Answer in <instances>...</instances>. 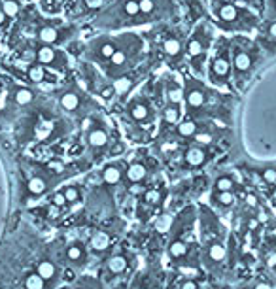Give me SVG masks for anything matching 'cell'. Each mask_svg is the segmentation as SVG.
Listing matches in <instances>:
<instances>
[{
	"mask_svg": "<svg viewBox=\"0 0 276 289\" xmlns=\"http://www.w3.org/2000/svg\"><path fill=\"white\" fill-rule=\"evenodd\" d=\"M132 267V259L125 253V251H114L110 253L104 265H102V276L106 274V278H101L102 282H110V280H117L121 276H125Z\"/></svg>",
	"mask_w": 276,
	"mask_h": 289,
	"instance_id": "cell-2",
	"label": "cell"
},
{
	"mask_svg": "<svg viewBox=\"0 0 276 289\" xmlns=\"http://www.w3.org/2000/svg\"><path fill=\"white\" fill-rule=\"evenodd\" d=\"M47 187H49L47 180H45L44 176H38V174L30 176L29 182H27V193L32 195V197H40V195H44L45 191H47Z\"/></svg>",
	"mask_w": 276,
	"mask_h": 289,
	"instance_id": "cell-23",
	"label": "cell"
},
{
	"mask_svg": "<svg viewBox=\"0 0 276 289\" xmlns=\"http://www.w3.org/2000/svg\"><path fill=\"white\" fill-rule=\"evenodd\" d=\"M12 99L19 106H29L30 102L34 101V91L27 89V87H15L14 91H12Z\"/></svg>",
	"mask_w": 276,
	"mask_h": 289,
	"instance_id": "cell-31",
	"label": "cell"
},
{
	"mask_svg": "<svg viewBox=\"0 0 276 289\" xmlns=\"http://www.w3.org/2000/svg\"><path fill=\"white\" fill-rule=\"evenodd\" d=\"M142 17H149L157 12V0H138Z\"/></svg>",
	"mask_w": 276,
	"mask_h": 289,
	"instance_id": "cell-38",
	"label": "cell"
},
{
	"mask_svg": "<svg viewBox=\"0 0 276 289\" xmlns=\"http://www.w3.org/2000/svg\"><path fill=\"white\" fill-rule=\"evenodd\" d=\"M34 270L38 272L40 278H44L45 284H47L49 288H53V286L57 284L59 276H61V267H57V261L47 257V255H44V257H40V259L36 261Z\"/></svg>",
	"mask_w": 276,
	"mask_h": 289,
	"instance_id": "cell-6",
	"label": "cell"
},
{
	"mask_svg": "<svg viewBox=\"0 0 276 289\" xmlns=\"http://www.w3.org/2000/svg\"><path fill=\"white\" fill-rule=\"evenodd\" d=\"M234 189V180L231 176H219L214 182V191H233Z\"/></svg>",
	"mask_w": 276,
	"mask_h": 289,
	"instance_id": "cell-35",
	"label": "cell"
},
{
	"mask_svg": "<svg viewBox=\"0 0 276 289\" xmlns=\"http://www.w3.org/2000/svg\"><path fill=\"white\" fill-rule=\"evenodd\" d=\"M27 80L30 83H44V82H49V72L44 64L34 62V64H29L27 68Z\"/></svg>",
	"mask_w": 276,
	"mask_h": 289,
	"instance_id": "cell-21",
	"label": "cell"
},
{
	"mask_svg": "<svg viewBox=\"0 0 276 289\" xmlns=\"http://www.w3.org/2000/svg\"><path fill=\"white\" fill-rule=\"evenodd\" d=\"M110 144V134L102 125H93L87 130V145L95 151H102Z\"/></svg>",
	"mask_w": 276,
	"mask_h": 289,
	"instance_id": "cell-12",
	"label": "cell"
},
{
	"mask_svg": "<svg viewBox=\"0 0 276 289\" xmlns=\"http://www.w3.org/2000/svg\"><path fill=\"white\" fill-rule=\"evenodd\" d=\"M136 78H138V72H129V74H119L117 78H114V95L116 97H123L131 91V87L136 83Z\"/></svg>",
	"mask_w": 276,
	"mask_h": 289,
	"instance_id": "cell-19",
	"label": "cell"
},
{
	"mask_svg": "<svg viewBox=\"0 0 276 289\" xmlns=\"http://www.w3.org/2000/svg\"><path fill=\"white\" fill-rule=\"evenodd\" d=\"M127 163L125 161H110L101 168V182L108 187H114L125 180Z\"/></svg>",
	"mask_w": 276,
	"mask_h": 289,
	"instance_id": "cell-5",
	"label": "cell"
},
{
	"mask_svg": "<svg viewBox=\"0 0 276 289\" xmlns=\"http://www.w3.org/2000/svg\"><path fill=\"white\" fill-rule=\"evenodd\" d=\"M165 95H167V101L172 102V104H180L184 101V89L174 80L165 82Z\"/></svg>",
	"mask_w": 276,
	"mask_h": 289,
	"instance_id": "cell-26",
	"label": "cell"
},
{
	"mask_svg": "<svg viewBox=\"0 0 276 289\" xmlns=\"http://www.w3.org/2000/svg\"><path fill=\"white\" fill-rule=\"evenodd\" d=\"M273 199H275V203H276V189L273 191Z\"/></svg>",
	"mask_w": 276,
	"mask_h": 289,
	"instance_id": "cell-49",
	"label": "cell"
},
{
	"mask_svg": "<svg viewBox=\"0 0 276 289\" xmlns=\"http://www.w3.org/2000/svg\"><path fill=\"white\" fill-rule=\"evenodd\" d=\"M6 19H8V15H6V12L2 10V6H0V25H4L6 23Z\"/></svg>",
	"mask_w": 276,
	"mask_h": 289,
	"instance_id": "cell-46",
	"label": "cell"
},
{
	"mask_svg": "<svg viewBox=\"0 0 276 289\" xmlns=\"http://www.w3.org/2000/svg\"><path fill=\"white\" fill-rule=\"evenodd\" d=\"M116 49H117V45L114 40H110V38H101V40H97V42L93 43L91 57H93V61H97L101 66H106L108 61L112 59V55L116 53Z\"/></svg>",
	"mask_w": 276,
	"mask_h": 289,
	"instance_id": "cell-9",
	"label": "cell"
},
{
	"mask_svg": "<svg viewBox=\"0 0 276 289\" xmlns=\"http://www.w3.org/2000/svg\"><path fill=\"white\" fill-rule=\"evenodd\" d=\"M59 104H61V108H63V110H66V112H72V114H74V112H78V110H80L82 97H80V93H78V91L68 89V91H64V93L61 95Z\"/></svg>",
	"mask_w": 276,
	"mask_h": 289,
	"instance_id": "cell-20",
	"label": "cell"
},
{
	"mask_svg": "<svg viewBox=\"0 0 276 289\" xmlns=\"http://www.w3.org/2000/svg\"><path fill=\"white\" fill-rule=\"evenodd\" d=\"M193 138H195V142H197L199 145H206V144H210V142L214 140L210 132H197Z\"/></svg>",
	"mask_w": 276,
	"mask_h": 289,
	"instance_id": "cell-42",
	"label": "cell"
},
{
	"mask_svg": "<svg viewBox=\"0 0 276 289\" xmlns=\"http://www.w3.org/2000/svg\"><path fill=\"white\" fill-rule=\"evenodd\" d=\"M231 74V62L227 53H218L216 57L210 61V70L208 76L214 83H223V80H227Z\"/></svg>",
	"mask_w": 276,
	"mask_h": 289,
	"instance_id": "cell-8",
	"label": "cell"
},
{
	"mask_svg": "<svg viewBox=\"0 0 276 289\" xmlns=\"http://www.w3.org/2000/svg\"><path fill=\"white\" fill-rule=\"evenodd\" d=\"M23 289H51V288L45 284L44 278H40L38 272L32 268V270L27 272L25 278H23Z\"/></svg>",
	"mask_w": 276,
	"mask_h": 289,
	"instance_id": "cell-30",
	"label": "cell"
},
{
	"mask_svg": "<svg viewBox=\"0 0 276 289\" xmlns=\"http://www.w3.org/2000/svg\"><path fill=\"white\" fill-rule=\"evenodd\" d=\"M66 289H104V282L95 276H82V280H76Z\"/></svg>",
	"mask_w": 276,
	"mask_h": 289,
	"instance_id": "cell-27",
	"label": "cell"
},
{
	"mask_svg": "<svg viewBox=\"0 0 276 289\" xmlns=\"http://www.w3.org/2000/svg\"><path fill=\"white\" fill-rule=\"evenodd\" d=\"M53 123L51 121H40L38 123V127H36V136H38V140H47L49 138V134H51V130H53Z\"/></svg>",
	"mask_w": 276,
	"mask_h": 289,
	"instance_id": "cell-36",
	"label": "cell"
},
{
	"mask_svg": "<svg viewBox=\"0 0 276 289\" xmlns=\"http://www.w3.org/2000/svg\"><path fill=\"white\" fill-rule=\"evenodd\" d=\"M36 38L40 40V43H47V45H57L66 40L64 32L57 29L55 25H42L36 30Z\"/></svg>",
	"mask_w": 276,
	"mask_h": 289,
	"instance_id": "cell-14",
	"label": "cell"
},
{
	"mask_svg": "<svg viewBox=\"0 0 276 289\" xmlns=\"http://www.w3.org/2000/svg\"><path fill=\"white\" fill-rule=\"evenodd\" d=\"M227 257V248L221 240H208L204 244V261L210 267H218Z\"/></svg>",
	"mask_w": 276,
	"mask_h": 289,
	"instance_id": "cell-11",
	"label": "cell"
},
{
	"mask_svg": "<svg viewBox=\"0 0 276 289\" xmlns=\"http://www.w3.org/2000/svg\"><path fill=\"white\" fill-rule=\"evenodd\" d=\"M208 159V153H206V149H204L203 145L195 144V145H189L188 149H186V153H184V161H186V165L191 166V168H199V166H203L204 163Z\"/></svg>",
	"mask_w": 276,
	"mask_h": 289,
	"instance_id": "cell-18",
	"label": "cell"
},
{
	"mask_svg": "<svg viewBox=\"0 0 276 289\" xmlns=\"http://www.w3.org/2000/svg\"><path fill=\"white\" fill-rule=\"evenodd\" d=\"M246 203L250 204V206H257V197H255V195H248Z\"/></svg>",
	"mask_w": 276,
	"mask_h": 289,
	"instance_id": "cell-45",
	"label": "cell"
},
{
	"mask_svg": "<svg viewBox=\"0 0 276 289\" xmlns=\"http://www.w3.org/2000/svg\"><path fill=\"white\" fill-rule=\"evenodd\" d=\"M184 101L188 104L189 112H197L201 110L206 102V93L203 91V87L199 85H189L186 91H184Z\"/></svg>",
	"mask_w": 276,
	"mask_h": 289,
	"instance_id": "cell-15",
	"label": "cell"
},
{
	"mask_svg": "<svg viewBox=\"0 0 276 289\" xmlns=\"http://www.w3.org/2000/svg\"><path fill=\"white\" fill-rule=\"evenodd\" d=\"M63 289H66V288H63Z\"/></svg>",
	"mask_w": 276,
	"mask_h": 289,
	"instance_id": "cell-53",
	"label": "cell"
},
{
	"mask_svg": "<svg viewBox=\"0 0 276 289\" xmlns=\"http://www.w3.org/2000/svg\"><path fill=\"white\" fill-rule=\"evenodd\" d=\"M0 87H2V78H0Z\"/></svg>",
	"mask_w": 276,
	"mask_h": 289,
	"instance_id": "cell-52",
	"label": "cell"
},
{
	"mask_svg": "<svg viewBox=\"0 0 276 289\" xmlns=\"http://www.w3.org/2000/svg\"><path fill=\"white\" fill-rule=\"evenodd\" d=\"M233 68L236 74H244L252 68V55L244 49H236L234 57H233Z\"/></svg>",
	"mask_w": 276,
	"mask_h": 289,
	"instance_id": "cell-24",
	"label": "cell"
},
{
	"mask_svg": "<svg viewBox=\"0 0 276 289\" xmlns=\"http://www.w3.org/2000/svg\"><path fill=\"white\" fill-rule=\"evenodd\" d=\"M87 246L91 253H95V255H104V253H108L110 248H112V236H110V232H106V231L93 232V236L89 238Z\"/></svg>",
	"mask_w": 276,
	"mask_h": 289,
	"instance_id": "cell-13",
	"label": "cell"
},
{
	"mask_svg": "<svg viewBox=\"0 0 276 289\" xmlns=\"http://www.w3.org/2000/svg\"><path fill=\"white\" fill-rule=\"evenodd\" d=\"M63 257L66 261V265L72 267L74 270H84V268L87 267L91 251H89V246L84 240L76 238V240H70V242L64 246Z\"/></svg>",
	"mask_w": 276,
	"mask_h": 289,
	"instance_id": "cell-3",
	"label": "cell"
},
{
	"mask_svg": "<svg viewBox=\"0 0 276 289\" xmlns=\"http://www.w3.org/2000/svg\"><path fill=\"white\" fill-rule=\"evenodd\" d=\"M186 53H188V57L193 61V64H199V61L204 59L206 43H204V38H201V32H195V34L188 40Z\"/></svg>",
	"mask_w": 276,
	"mask_h": 289,
	"instance_id": "cell-16",
	"label": "cell"
},
{
	"mask_svg": "<svg viewBox=\"0 0 276 289\" xmlns=\"http://www.w3.org/2000/svg\"><path fill=\"white\" fill-rule=\"evenodd\" d=\"M61 191H63V195H64V199H66L68 204H78L82 201V189L78 186H64Z\"/></svg>",
	"mask_w": 276,
	"mask_h": 289,
	"instance_id": "cell-34",
	"label": "cell"
},
{
	"mask_svg": "<svg viewBox=\"0 0 276 289\" xmlns=\"http://www.w3.org/2000/svg\"><path fill=\"white\" fill-rule=\"evenodd\" d=\"M218 17L221 21H225V23H233V21L238 19V8L234 4L225 2V4H221L218 8Z\"/></svg>",
	"mask_w": 276,
	"mask_h": 289,
	"instance_id": "cell-32",
	"label": "cell"
},
{
	"mask_svg": "<svg viewBox=\"0 0 276 289\" xmlns=\"http://www.w3.org/2000/svg\"><path fill=\"white\" fill-rule=\"evenodd\" d=\"M214 203L219 204L221 208H229L233 204L236 203V197L233 191H214Z\"/></svg>",
	"mask_w": 276,
	"mask_h": 289,
	"instance_id": "cell-33",
	"label": "cell"
},
{
	"mask_svg": "<svg viewBox=\"0 0 276 289\" xmlns=\"http://www.w3.org/2000/svg\"><path fill=\"white\" fill-rule=\"evenodd\" d=\"M254 289H273V286L267 284V282H257V284L254 286Z\"/></svg>",
	"mask_w": 276,
	"mask_h": 289,
	"instance_id": "cell-44",
	"label": "cell"
},
{
	"mask_svg": "<svg viewBox=\"0 0 276 289\" xmlns=\"http://www.w3.org/2000/svg\"><path fill=\"white\" fill-rule=\"evenodd\" d=\"M189 253H191V244L186 240L184 234H174L167 246V257L174 265H186Z\"/></svg>",
	"mask_w": 276,
	"mask_h": 289,
	"instance_id": "cell-4",
	"label": "cell"
},
{
	"mask_svg": "<svg viewBox=\"0 0 276 289\" xmlns=\"http://www.w3.org/2000/svg\"><path fill=\"white\" fill-rule=\"evenodd\" d=\"M269 265H271V267H275L276 265V253H273V255L269 257Z\"/></svg>",
	"mask_w": 276,
	"mask_h": 289,
	"instance_id": "cell-48",
	"label": "cell"
},
{
	"mask_svg": "<svg viewBox=\"0 0 276 289\" xmlns=\"http://www.w3.org/2000/svg\"><path fill=\"white\" fill-rule=\"evenodd\" d=\"M161 116H163V121H165V123L176 125V123L180 121V117H182V108H180V104L169 102V104L161 110Z\"/></svg>",
	"mask_w": 276,
	"mask_h": 289,
	"instance_id": "cell-29",
	"label": "cell"
},
{
	"mask_svg": "<svg viewBox=\"0 0 276 289\" xmlns=\"http://www.w3.org/2000/svg\"><path fill=\"white\" fill-rule=\"evenodd\" d=\"M236 2H246V0H236Z\"/></svg>",
	"mask_w": 276,
	"mask_h": 289,
	"instance_id": "cell-51",
	"label": "cell"
},
{
	"mask_svg": "<svg viewBox=\"0 0 276 289\" xmlns=\"http://www.w3.org/2000/svg\"><path fill=\"white\" fill-rule=\"evenodd\" d=\"M34 57H36V62L44 64L45 68H51V70H64L68 66V57L55 45H47V43L36 45Z\"/></svg>",
	"mask_w": 276,
	"mask_h": 289,
	"instance_id": "cell-1",
	"label": "cell"
},
{
	"mask_svg": "<svg viewBox=\"0 0 276 289\" xmlns=\"http://www.w3.org/2000/svg\"><path fill=\"white\" fill-rule=\"evenodd\" d=\"M261 178L267 184H276V168H265L261 172Z\"/></svg>",
	"mask_w": 276,
	"mask_h": 289,
	"instance_id": "cell-43",
	"label": "cell"
},
{
	"mask_svg": "<svg viewBox=\"0 0 276 289\" xmlns=\"http://www.w3.org/2000/svg\"><path fill=\"white\" fill-rule=\"evenodd\" d=\"M273 234H275V238H276V229H275V231H273Z\"/></svg>",
	"mask_w": 276,
	"mask_h": 289,
	"instance_id": "cell-50",
	"label": "cell"
},
{
	"mask_svg": "<svg viewBox=\"0 0 276 289\" xmlns=\"http://www.w3.org/2000/svg\"><path fill=\"white\" fill-rule=\"evenodd\" d=\"M197 132H199V125H197V121L191 119V117H186V119H182V121L176 123V134H178L180 138H191V136H195Z\"/></svg>",
	"mask_w": 276,
	"mask_h": 289,
	"instance_id": "cell-25",
	"label": "cell"
},
{
	"mask_svg": "<svg viewBox=\"0 0 276 289\" xmlns=\"http://www.w3.org/2000/svg\"><path fill=\"white\" fill-rule=\"evenodd\" d=\"M51 204H53L55 208H64V206H68L66 199H64V195H63V191L53 193V197H51Z\"/></svg>",
	"mask_w": 276,
	"mask_h": 289,
	"instance_id": "cell-41",
	"label": "cell"
},
{
	"mask_svg": "<svg viewBox=\"0 0 276 289\" xmlns=\"http://www.w3.org/2000/svg\"><path fill=\"white\" fill-rule=\"evenodd\" d=\"M269 34H271V36H275V38H276V23H273V25L269 27Z\"/></svg>",
	"mask_w": 276,
	"mask_h": 289,
	"instance_id": "cell-47",
	"label": "cell"
},
{
	"mask_svg": "<svg viewBox=\"0 0 276 289\" xmlns=\"http://www.w3.org/2000/svg\"><path fill=\"white\" fill-rule=\"evenodd\" d=\"M146 178H148V166L142 161H132L127 165L125 180L129 182V186H140Z\"/></svg>",
	"mask_w": 276,
	"mask_h": 289,
	"instance_id": "cell-17",
	"label": "cell"
},
{
	"mask_svg": "<svg viewBox=\"0 0 276 289\" xmlns=\"http://www.w3.org/2000/svg\"><path fill=\"white\" fill-rule=\"evenodd\" d=\"M129 289H163V278L153 268H146L136 278H132Z\"/></svg>",
	"mask_w": 276,
	"mask_h": 289,
	"instance_id": "cell-10",
	"label": "cell"
},
{
	"mask_svg": "<svg viewBox=\"0 0 276 289\" xmlns=\"http://www.w3.org/2000/svg\"><path fill=\"white\" fill-rule=\"evenodd\" d=\"M2 10L6 12L8 17H17L19 10H21V6H19L17 0H4V2H2Z\"/></svg>",
	"mask_w": 276,
	"mask_h": 289,
	"instance_id": "cell-39",
	"label": "cell"
},
{
	"mask_svg": "<svg viewBox=\"0 0 276 289\" xmlns=\"http://www.w3.org/2000/svg\"><path fill=\"white\" fill-rule=\"evenodd\" d=\"M161 49H163V53L167 55L169 59H178L182 55V40H178L176 36H169V38H165L163 42H161Z\"/></svg>",
	"mask_w": 276,
	"mask_h": 289,
	"instance_id": "cell-22",
	"label": "cell"
},
{
	"mask_svg": "<svg viewBox=\"0 0 276 289\" xmlns=\"http://www.w3.org/2000/svg\"><path fill=\"white\" fill-rule=\"evenodd\" d=\"M82 6L87 12H97L104 6V0H82Z\"/></svg>",
	"mask_w": 276,
	"mask_h": 289,
	"instance_id": "cell-40",
	"label": "cell"
},
{
	"mask_svg": "<svg viewBox=\"0 0 276 289\" xmlns=\"http://www.w3.org/2000/svg\"><path fill=\"white\" fill-rule=\"evenodd\" d=\"M127 116L136 123H148L153 116L151 104L146 101L144 97H136L127 104Z\"/></svg>",
	"mask_w": 276,
	"mask_h": 289,
	"instance_id": "cell-7",
	"label": "cell"
},
{
	"mask_svg": "<svg viewBox=\"0 0 276 289\" xmlns=\"http://www.w3.org/2000/svg\"><path fill=\"white\" fill-rule=\"evenodd\" d=\"M161 203H163V191L159 187L144 189V193H142V206L153 208V206H159Z\"/></svg>",
	"mask_w": 276,
	"mask_h": 289,
	"instance_id": "cell-28",
	"label": "cell"
},
{
	"mask_svg": "<svg viewBox=\"0 0 276 289\" xmlns=\"http://www.w3.org/2000/svg\"><path fill=\"white\" fill-rule=\"evenodd\" d=\"M176 289H201V282L195 276H184L176 284Z\"/></svg>",
	"mask_w": 276,
	"mask_h": 289,
	"instance_id": "cell-37",
	"label": "cell"
}]
</instances>
